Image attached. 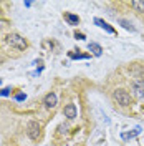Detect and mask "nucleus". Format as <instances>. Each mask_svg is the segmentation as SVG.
Listing matches in <instances>:
<instances>
[{"label": "nucleus", "instance_id": "obj_7", "mask_svg": "<svg viewBox=\"0 0 144 146\" xmlns=\"http://www.w3.org/2000/svg\"><path fill=\"white\" fill-rule=\"evenodd\" d=\"M94 23H96L98 27H101V28H103V30H106L108 33H111V35L114 33V28L111 27V25H109L108 22H104L103 18H94Z\"/></svg>", "mask_w": 144, "mask_h": 146}, {"label": "nucleus", "instance_id": "obj_9", "mask_svg": "<svg viewBox=\"0 0 144 146\" xmlns=\"http://www.w3.org/2000/svg\"><path fill=\"white\" fill-rule=\"evenodd\" d=\"M65 20L70 23V25H78L80 23V17L78 15H75V13H70V12H65Z\"/></svg>", "mask_w": 144, "mask_h": 146}, {"label": "nucleus", "instance_id": "obj_18", "mask_svg": "<svg viewBox=\"0 0 144 146\" xmlns=\"http://www.w3.org/2000/svg\"><path fill=\"white\" fill-rule=\"evenodd\" d=\"M0 28H2V25H0Z\"/></svg>", "mask_w": 144, "mask_h": 146}, {"label": "nucleus", "instance_id": "obj_11", "mask_svg": "<svg viewBox=\"0 0 144 146\" xmlns=\"http://www.w3.org/2000/svg\"><path fill=\"white\" fill-rule=\"evenodd\" d=\"M131 5H133V9L136 10V12H144V0H133L131 2Z\"/></svg>", "mask_w": 144, "mask_h": 146}, {"label": "nucleus", "instance_id": "obj_17", "mask_svg": "<svg viewBox=\"0 0 144 146\" xmlns=\"http://www.w3.org/2000/svg\"><path fill=\"white\" fill-rule=\"evenodd\" d=\"M0 83H2V80H0Z\"/></svg>", "mask_w": 144, "mask_h": 146}, {"label": "nucleus", "instance_id": "obj_14", "mask_svg": "<svg viewBox=\"0 0 144 146\" xmlns=\"http://www.w3.org/2000/svg\"><path fill=\"white\" fill-rule=\"evenodd\" d=\"M27 100V95L25 93H18V95H15V101H23Z\"/></svg>", "mask_w": 144, "mask_h": 146}, {"label": "nucleus", "instance_id": "obj_16", "mask_svg": "<svg viewBox=\"0 0 144 146\" xmlns=\"http://www.w3.org/2000/svg\"><path fill=\"white\" fill-rule=\"evenodd\" d=\"M75 38H78V40H85L86 36H85V33H81V32L76 30V32H75Z\"/></svg>", "mask_w": 144, "mask_h": 146}, {"label": "nucleus", "instance_id": "obj_1", "mask_svg": "<svg viewBox=\"0 0 144 146\" xmlns=\"http://www.w3.org/2000/svg\"><path fill=\"white\" fill-rule=\"evenodd\" d=\"M5 40H7V43H9L10 46H13V48H17V50H25L28 46L27 40L22 35H18V33H9V35L5 36Z\"/></svg>", "mask_w": 144, "mask_h": 146}, {"label": "nucleus", "instance_id": "obj_3", "mask_svg": "<svg viewBox=\"0 0 144 146\" xmlns=\"http://www.w3.org/2000/svg\"><path fill=\"white\" fill-rule=\"evenodd\" d=\"M27 135L30 139H38L40 136V125H38V121H28L27 125Z\"/></svg>", "mask_w": 144, "mask_h": 146}, {"label": "nucleus", "instance_id": "obj_2", "mask_svg": "<svg viewBox=\"0 0 144 146\" xmlns=\"http://www.w3.org/2000/svg\"><path fill=\"white\" fill-rule=\"evenodd\" d=\"M113 98L118 101V105L121 106H127L131 103V95L124 90H114L113 91Z\"/></svg>", "mask_w": 144, "mask_h": 146}, {"label": "nucleus", "instance_id": "obj_4", "mask_svg": "<svg viewBox=\"0 0 144 146\" xmlns=\"http://www.w3.org/2000/svg\"><path fill=\"white\" fill-rule=\"evenodd\" d=\"M133 91L139 100H144V80H137L133 83Z\"/></svg>", "mask_w": 144, "mask_h": 146}, {"label": "nucleus", "instance_id": "obj_5", "mask_svg": "<svg viewBox=\"0 0 144 146\" xmlns=\"http://www.w3.org/2000/svg\"><path fill=\"white\" fill-rule=\"evenodd\" d=\"M56 103H58V98H56L55 93H48V95H45V98H43V105H45V108L52 110V108L56 106Z\"/></svg>", "mask_w": 144, "mask_h": 146}, {"label": "nucleus", "instance_id": "obj_15", "mask_svg": "<svg viewBox=\"0 0 144 146\" xmlns=\"http://www.w3.org/2000/svg\"><path fill=\"white\" fill-rule=\"evenodd\" d=\"M10 88H3V90H0V96H10Z\"/></svg>", "mask_w": 144, "mask_h": 146}, {"label": "nucleus", "instance_id": "obj_10", "mask_svg": "<svg viewBox=\"0 0 144 146\" xmlns=\"http://www.w3.org/2000/svg\"><path fill=\"white\" fill-rule=\"evenodd\" d=\"M88 48H90V52L94 55V56H101V55H103V48H101V45L94 43V42L88 43Z\"/></svg>", "mask_w": 144, "mask_h": 146}, {"label": "nucleus", "instance_id": "obj_8", "mask_svg": "<svg viewBox=\"0 0 144 146\" xmlns=\"http://www.w3.org/2000/svg\"><path fill=\"white\" fill-rule=\"evenodd\" d=\"M139 133H141V128H136V129H131V131H124V133H121V138H123L124 141H127V139L136 138Z\"/></svg>", "mask_w": 144, "mask_h": 146}, {"label": "nucleus", "instance_id": "obj_6", "mask_svg": "<svg viewBox=\"0 0 144 146\" xmlns=\"http://www.w3.org/2000/svg\"><path fill=\"white\" fill-rule=\"evenodd\" d=\"M63 115H65V118L75 119L76 115H78V110H76V106H75L73 103H70V105H66V106L63 108Z\"/></svg>", "mask_w": 144, "mask_h": 146}, {"label": "nucleus", "instance_id": "obj_12", "mask_svg": "<svg viewBox=\"0 0 144 146\" xmlns=\"http://www.w3.org/2000/svg\"><path fill=\"white\" fill-rule=\"evenodd\" d=\"M68 56H70V58H71V60H88V58H90V55L73 53V52H70V53H68Z\"/></svg>", "mask_w": 144, "mask_h": 146}, {"label": "nucleus", "instance_id": "obj_13", "mask_svg": "<svg viewBox=\"0 0 144 146\" xmlns=\"http://www.w3.org/2000/svg\"><path fill=\"white\" fill-rule=\"evenodd\" d=\"M119 23H121L123 27L126 28V30H131V32H134V27H133V25H131L127 20H119Z\"/></svg>", "mask_w": 144, "mask_h": 146}]
</instances>
